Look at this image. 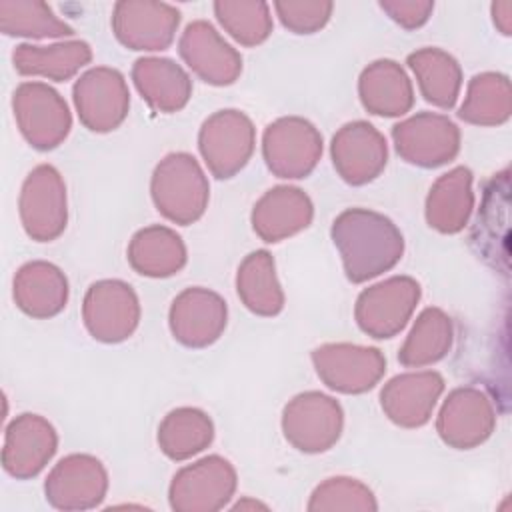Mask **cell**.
<instances>
[{"label": "cell", "mask_w": 512, "mask_h": 512, "mask_svg": "<svg viewBox=\"0 0 512 512\" xmlns=\"http://www.w3.org/2000/svg\"><path fill=\"white\" fill-rule=\"evenodd\" d=\"M342 428L344 410L340 402L318 390L296 394L282 410L284 438L304 454L330 450L340 440Z\"/></svg>", "instance_id": "277c9868"}, {"label": "cell", "mask_w": 512, "mask_h": 512, "mask_svg": "<svg viewBox=\"0 0 512 512\" xmlns=\"http://www.w3.org/2000/svg\"><path fill=\"white\" fill-rule=\"evenodd\" d=\"M492 20L500 34H512V4L510 2H494L492 4Z\"/></svg>", "instance_id": "f35d334b"}, {"label": "cell", "mask_w": 512, "mask_h": 512, "mask_svg": "<svg viewBox=\"0 0 512 512\" xmlns=\"http://www.w3.org/2000/svg\"><path fill=\"white\" fill-rule=\"evenodd\" d=\"M12 296L26 316L46 320L66 308L70 286L66 274L56 264L32 260L14 274Z\"/></svg>", "instance_id": "603a6c76"}, {"label": "cell", "mask_w": 512, "mask_h": 512, "mask_svg": "<svg viewBox=\"0 0 512 512\" xmlns=\"http://www.w3.org/2000/svg\"><path fill=\"white\" fill-rule=\"evenodd\" d=\"M108 492V472L92 454H68L44 482L46 502L64 512L90 510L102 504Z\"/></svg>", "instance_id": "9a60e30c"}, {"label": "cell", "mask_w": 512, "mask_h": 512, "mask_svg": "<svg viewBox=\"0 0 512 512\" xmlns=\"http://www.w3.org/2000/svg\"><path fill=\"white\" fill-rule=\"evenodd\" d=\"M454 326L452 318L436 306L424 308L402 348L398 350V362L406 368H424L440 362L452 348Z\"/></svg>", "instance_id": "4dcf8cb0"}, {"label": "cell", "mask_w": 512, "mask_h": 512, "mask_svg": "<svg viewBox=\"0 0 512 512\" xmlns=\"http://www.w3.org/2000/svg\"><path fill=\"white\" fill-rule=\"evenodd\" d=\"M228 322V306L214 290L192 286L182 290L170 306L168 324L174 340L188 348L214 344Z\"/></svg>", "instance_id": "ac0fdd59"}, {"label": "cell", "mask_w": 512, "mask_h": 512, "mask_svg": "<svg viewBox=\"0 0 512 512\" xmlns=\"http://www.w3.org/2000/svg\"><path fill=\"white\" fill-rule=\"evenodd\" d=\"M236 482V470L226 458L204 456L174 474L168 488L170 508L176 512H216L232 500Z\"/></svg>", "instance_id": "ba28073f"}, {"label": "cell", "mask_w": 512, "mask_h": 512, "mask_svg": "<svg viewBox=\"0 0 512 512\" xmlns=\"http://www.w3.org/2000/svg\"><path fill=\"white\" fill-rule=\"evenodd\" d=\"M178 54L206 84L230 86L242 72V56L206 20L190 22L180 40Z\"/></svg>", "instance_id": "d6986e66"}, {"label": "cell", "mask_w": 512, "mask_h": 512, "mask_svg": "<svg viewBox=\"0 0 512 512\" xmlns=\"http://www.w3.org/2000/svg\"><path fill=\"white\" fill-rule=\"evenodd\" d=\"M306 508L310 512H320V510L374 512L378 510V502L374 492L364 482L348 476H332L314 488Z\"/></svg>", "instance_id": "d590c367"}, {"label": "cell", "mask_w": 512, "mask_h": 512, "mask_svg": "<svg viewBox=\"0 0 512 512\" xmlns=\"http://www.w3.org/2000/svg\"><path fill=\"white\" fill-rule=\"evenodd\" d=\"M82 320L94 340L104 344L124 342L138 328L140 300L124 280H98L84 294Z\"/></svg>", "instance_id": "30bf717a"}, {"label": "cell", "mask_w": 512, "mask_h": 512, "mask_svg": "<svg viewBox=\"0 0 512 512\" xmlns=\"http://www.w3.org/2000/svg\"><path fill=\"white\" fill-rule=\"evenodd\" d=\"M150 196L156 210L170 222L188 226L202 218L210 200L208 178L188 152H170L154 168Z\"/></svg>", "instance_id": "7a4b0ae2"}, {"label": "cell", "mask_w": 512, "mask_h": 512, "mask_svg": "<svg viewBox=\"0 0 512 512\" xmlns=\"http://www.w3.org/2000/svg\"><path fill=\"white\" fill-rule=\"evenodd\" d=\"M132 82L148 106L162 114L182 110L192 96L188 72L170 58H138L132 66Z\"/></svg>", "instance_id": "d4e9b609"}, {"label": "cell", "mask_w": 512, "mask_h": 512, "mask_svg": "<svg viewBox=\"0 0 512 512\" xmlns=\"http://www.w3.org/2000/svg\"><path fill=\"white\" fill-rule=\"evenodd\" d=\"M274 10L284 28L294 34H314L322 30L334 10V4L328 0H278Z\"/></svg>", "instance_id": "8d00e7d4"}, {"label": "cell", "mask_w": 512, "mask_h": 512, "mask_svg": "<svg viewBox=\"0 0 512 512\" xmlns=\"http://www.w3.org/2000/svg\"><path fill=\"white\" fill-rule=\"evenodd\" d=\"M406 64L414 72L426 102L442 110L454 108L462 88V68L452 54L428 46L408 54Z\"/></svg>", "instance_id": "f1b7e54d"}, {"label": "cell", "mask_w": 512, "mask_h": 512, "mask_svg": "<svg viewBox=\"0 0 512 512\" xmlns=\"http://www.w3.org/2000/svg\"><path fill=\"white\" fill-rule=\"evenodd\" d=\"M236 292L242 304L256 316L272 318L284 308V292L276 276V264L268 250L250 252L238 266Z\"/></svg>", "instance_id": "f546056e"}, {"label": "cell", "mask_w": 512, "mask_h": 512, "mask_svg": "<svg viewBox=\"0 0 512 512\" xmlns=\"http://www.w3.org/2000/svg\"><path fill=\"white\" fill-rule=\"evenodd\" d=\"M444 392V378L436 370L404 372L380 390V406L390 422L402 428L424 426Z\"/></svg>", "instance_id": "44dd1931"}, {"label": "cell", "mask_w": 512, "mask_h": 512, "mask_svg": "<svg viewBox=\"0 0 512 512\" xmlns=\"http://www.w3.org/2000/svg\"><path fill=\"white\" fill-rule=\"evenodd\" d=\"M214 14L220 26L246 48L266 42L272 34L270 6L262 0H218L214 2Z\"/></svg>", "instance_id": "e575fe53"}, {"label": "cell", "mask_w": 512, "mask_h": 512, "mask_svg": "<svg viewBox=\"0 0 512 512\" xmlns=\"http://www.w3.org/2000/svg\"><path fill=\"white\" fill-rule=\"evenodd\" d=\"M184 240L168 226L152 224L138 230L128 244V264L148 278H168L186 266Z\"/></svg>", "instance_id": "4316f807"}, {"label": "cell", "mask_w": 512, "mask_h": 512, "mask_svg": "<svg viewBox=\"0 0 512 512\" xmlns=\"http://www.w3.org/2000/svg\"><path fill=\"white\" fill-rule=\"evenodd\" d=\"M78 118L90 132H112L128 116L130 92L120 70L96 66L86 70L72 86Z\"/></svg>", "instance_id": "7c38bea8"}, {"label": "cell", "mask_w": 512, "mask_h": 512, "mask_svg": "<svg viewBox=\"0 0 512 512\" xmlns=\"http://www.w3.org/2000/svg\"><path fill=\"white\" fill-rule=\"evenodd\" d=\"M358 96L362 106L384 118H396L414 106V88L404 68L388 58L368 64L358 78Z\"/></svg>", "instance_id": "cb8c5ba5"}, {"label": "cell", "mask_w": 512, "mask_h": 512, "mask_svg": "<svg viewBox=\"0 0 512 512\" xmlns=\"http://www.w3.org/2000/svg\"><path fill=\"white\" fill-rule=\"evenodd\" d=\"M58 450L54 426L40 414L16 416L4 434L2 468L16 480L38 476Z\"/></svg>", "instance_id": "ffe728a7"}, {"label": "cell", "mask_w": 512, "mask_h": 512, "mask_svg": "<svg viewBox=\"0 0 512 512\" xmlns=\"http://www.w3.org/2000/svg\"><path fill=\"white\" fill-rule=\"evenodd\" d=\"M496 428V410L492 400L474 386L454 388L436 418L440 440L456 450H472L484 444Z\"/></svg>", "instance_id": "5bb4252c"}, {"label": "cell", "mask_w": 512, "mask_h": 512, "mask_svg": "<svg viewBox=\"0 0 512 512\" xmlns=\"http://www.w3.org/2000/svg\"><path fill=\"white\" fill-rule=\"evenodd\" d=\"M310 358L318 378L340 394H364L386 372L384 354L372 346L330 342L314 348Z\"/></svg>", "instance_id": "8fae6325"}, {"label": "cell", "mask_w": 512, "mask_h": 512, "mask_svg": "<svg viewBox=\"0 0 512 512\" xmlns=\"http://www.w3.org/2000/svg\"><path fill=\"white\" fill-rule=\"evenodd\" d=\"M12 110L20 134L36 150H54L70 134V108L46 82H22L12 94Z\"/></svg>", "instance_id": "3957f363"}, {"label": "cell", "mask_w": 512, "mask_h": 512, "mask_svg": "<svg viewBox=\"0 0 512 512\" xmlns=\"http://www.w3.org/2000/svg\"><path fill=\"white\" fill-rule=\"evenodd\" d=\"M378 6L406 30L424 26L434 10L430 0H380Z\"/></svg>", "instance_id": "74e56055"}, {"label": "cell", "mask_w": 512, "mask_h": 512, "mask_svg": "<svg viewBox=\"0 0 512 512\" xmlns=\"http://www.w3.org/2000/svg\"><path fill=\"white\" fill-rule=\"evenodd\" d=\"M330 156L334 170L346 184L364 186L386 168L388 144L376 126L366 120H354L332 136Z\"/></svg>", "instance_id": "e0dca14e"}, {"label": "cell", "mask_w": 512, "mask_h": 512, "mask_svg": "<svg viewBox=\"0 0 512 512\" xmlns=\"http://www.w3.org/2000/svg\"><path fill=\"white\" fill-rule=\"evenodd\" d=\"M398 156L420 168H438L460 152V130L444 114L418 112L392 126Z\"/></svg>", "instance_id": "4fadbf2b"}, {"label": "cell", "mask_w": 512, "mask_h": 512, "mask_svg": "<svg viewBox=\"0 0 512 512\" xmlns=\"http://www.w3.org/2000/svg\"><path fill=\"white\" fill-rule=\"evenodd\" d=\"M180 12L166 2L120 0L112 10V32L130 50H166L176 36Z\"/></svg>", "instance_id": "2e32d148"}, {"label": "cell", "mask_w": 512, "mask_h": 512, "mask_svg": "<svg viewBox=\"0 0 512 512\" xmlns=\"http://www.w3.org/2000/svg\"><path fill=\"white\" fill-rule=\"evenodd\" d=\"M18 212L24 232L36 242H52L66 230V184L52 164H38L28 172L20 188Z\"/></svg>", "instance_id": "52a82bcc"}, {"label": "cell", "mask_w": 512, "mask_h": 512, "mask_svg": "<svg viewBox=\"0 0 512 512\" xmlns=\"http://www.w3.org/2000/svg\"><path fill=\"white\" fill-rule=\"evenodd\" d=\"M512 114L510 78L502 72H482L468 82L458 118L474 126H500Z\"/></svg>", "instance_id": "d6a6232c"}, {"label": "cell", "mask_w": 512, "mask_h": 512, "mask_svg": "<svg viewBox=\"0 0 512 512\" xmlns=\"http://www.w3.org/2000/svg\"><path fill=\"white\" fill-rule=\"evenodd\" d=\"M90 60L92 48L84 40L56 42L50 46L18 44L12 52V64L18 74L42 76L54 82L70 80Z\"/></svg>", "instance_id": "83f0119b"}, {"label": "cell", "mask_w": 512, "mask_h": 512, "mask_svg": "<svg viewBox=\"0 0 512 512\" xmlns=\"http://www.w3.org/2000/svg\"><path fill=\"white\" fill-rule=\"evenodd\" d=\"M420 296L422 288L412 276H392L372 284L356 298V324L376 340L392 338L406 328Z\"/></svg>", "instance_id": "8992f818"}, {"label": "cell", "mask_w": 512, "mask_h": 512, "mask_svg": "<svg viewBox=\"0 0 512 512\" xmlns=\"http://www.w3.org/2000/svg\"><path fill=\"white\" fill-rule=\"evenodd\" d=\"M0 30L6 36L24 38H62L74 34V28L40 0H2Z\"/></svg>", "instance_id": "836d02e7"}, {"label": "cell", "mask_w": 512, "mask_h": 512, "mask_svg": "<svg viewBox=\"0 0 512 512\" xmlns=\"http://www.w3.org/2000/svg\"><path fill=\"white\" fill-rule=\"evenodd\" d=\"M256 128L252 120L234 108L208 116L198 132V150L210 174L218 180L236 176L252 158Z\"/></svg>", "instance_id": "5b68a950"}, {"label": "cell", "mask_w": 512, "mask_h": 512, "mask_svg": "<svg viewBox=\"0 0 512 512\" xmlns=\"http://www.w3.org/2000/svg\"><path fill=\"white\" fill-rule=\"evenodd\" d=\"M314 206L298 186H274L252 208V230L268 244L282 242L310 226Z\"/></svg>", "instance_id": "7402d4cb"}, {"label": "cell", "mask_w": 512, "mask_h": 512, "mask_svg": "<svg viewBox=\"0 0 512 512\" xmlns=\"http://www.w3.org/2000/svg\"><path fill=\"white\" fill-rule=\"evenodd\" d=\"M330 236L352 284L368 282L392 270L404 254V236L398 226L388 216L368 208L340 212L332 222Z\"/></svg>", "instance_id": "6da1fadb"}, {"label": "cell", "mask_w": 512, "mask_h": 512, "mask_svg": "<svg viewBox=\"0 0 512 512\" xmlns=\"http://www.w3.org/2000/svg\"><path fill=\"white\" fill-rule=\"evenodd\" d=\"M262 156L278 178H306L322 156V134L300 116H284L266 126Z\"/></svg>", "instance_id": "9c48e42d"}, {"label": "cell", "mask_w": 512, "mask_h": 512, "mask_svg": "<svg viewBox=\"0 0 512 512\" xmlns=\"http://www.w3.org/2000/svg\"><path fill=\"white\" fill-rule=\"evenodd\" d=\"M156 440L164 456L182 462L200 454L212 444L214 424L200 408H174L162 418Z\"/></svg>", "instance_id": "1f68e13d"}, {"label": "cell", "mask_w": 512, "mask_h": 512, "mask_svg": "<svg viewBox=\"0 0 512 512\" xmlns=\"http://www.w3.org/2000/svg\"><path fill=\"white\" fill-rule=\"evenodd\" d=\"M474 210L472 172L468 166H456L442 174L426 196V222L440 234L464 230Z\"/></svg>", "instance_id": "484cf974"}]
</instances>
